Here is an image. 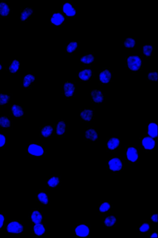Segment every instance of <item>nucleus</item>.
Masks as SVG:
<instances>
[{"mask_svg":"<svg viewBox=\"0 0 158 238\" xmlns=\"http://www.w3.org/2000/svg\"><path fill=\"white\" fill-rule=\"evenodd\" d=\"M124 62L125 67L132 72L136 73L143 69V62L142 56L137 54L126 56Z\"/></svg>","mask_w":158,"mask_h":238,"instance_id":"1","label":"nucleus"},{"mask_svg":"<svg viewBox=\"0 0 158 238\" xmlns=\"http://www.w3.org/2000/svg\"><path fill=\"white\" fill-rule=\"evenodd\" d=\"M124 160L120 156L110 157L106 161V169L112 173L122 171L124 170Z\"/></svg>","mask_w":158,"mask_h":238,"instance_id":"2","label":"nucleus"},{"mask_svg":"<svg viewBox=\"0 0 158 238\" xmlns=\"http://www.w3.org/2000/svg\"><path fill=\"white\" fill-rule=\"evenodd\" d=\"M139 151L136 146L131 145L125 147V158L129 164H137L139 162Z\"/></svg>","mask_w":158,"mask_h":238,"instance_id":"3","label":"nucleus"},{"mask_svg":"<svg viewBox=\"0 0 158 238\" xmlns=\"http://www.w3.org/2000/svg\"><path fill=\"white\" fill-rule=\"evenodd\" d=\"M77 92L76 82L67 81L62 82L61 95L68 100L71 97L76 96Z\"/></svg>","mask_w":158,"mask_h":238,"instance_id":"4","label":"nucleus"},{"mask_svg":"<svg viewBox=\"0 0 158 238\" xmlns=\"http://www.w3.org/2000/svg\"><path fill=\"white\" fill-rule=\"evenodd\" d=\"M73 234L77 238H90L91 227L87 223H78L73 228Z\"/></svg>","mask_w":158,"mask_h":238,"instance_id":"5","label":"nucleus"},{"mask_svg":"<svg viewBox=\"0 0 158 238\" xmlns=\"http://www.w3.org/2000/svg\"><path fill=\"white\" fill-rule=\"evenodd\" d=\"M47 149L39 142H29L27 148L28 156L40 157L46 154Z\"/></svg>","mask_w":158,"mask_h":238,"instance_id":"6","label":"nucleus"},{"mask_svg":"<svg viewBox=\"0 0 158 238\" xmlns=\"http://www.w3.org/2000/svg\"><path fill=\"white\" fill-rule=\"evenodd\" d=\"M158 148L156 141L147 134L139 138V148L146 152H152Z\"/></svg>","mask_w":158,"mask_h":238,"instance_id":"7","label":"nucleus"},{"mask_svg":"<svg viewBox=\"0 0 158 238\" xmlns=\"http://www.w3.org/2000/svg\"><path fill=\"white\" fill-rule=\"evenodd\" d=\"M6 232L8 234H23L24 225L19 220L10 219L6 225Z\"/></svg>","mask_w":158,"mask_h":238,"instance_id":"8","label":"nucleus"},{"mask_svg":"<svg viewBox=\"0 0 158 238\" xmlns=\"http://www.w3.org/2000/svg\"><path fill=\"white\" fill-rule=\"evenodd\" d=\"M76 76L81 82H88L94 76V73L91 66L84 65L77 72Z\"/></svg>","mask_w":158,"mask_h":238,"instance_id":"9","label":"nucleus"},{"mask_svg":"<svg viewBox=\"0 0 158 238\" xmlns=\"http://www.w3.org/2000/svg\"><path fill=\"white\" fill-rule=\"evenodd\" d=\"M113 74L109 67H102L98 72V81L101 85H108L113 81Z\"/></svg>","mask_w":158,"mask_h":238,"instance_id":"10","label":"nucleus"},{"mask_svg":"<svg viewBox=\"0 0 158 238\" xmlns=\"http://www.w3.org/2000/svg\"><path fill=\"white\" fill-rule=\"evenodd\" d=\"M106 151L107 152L116 153L121 148V138L114 136L106 138Z\"/></svg>","mask_w":158,"mask_h":238,"instance_id":"11","label":"nucleus"},{"mask_svg":"<svg viewBox=\"0 0 158 238\" xmlns=\"http://www.w3.org/2000/svg\"><path fill=\"white\" fill-rule=\"evenodd\" d=\"M61 10L65 19H72L76 16V8L71 0H67L63 2Z\"/></svg>","mask_w":158,"mask_h":238,"instance_id":"12","label":"nucleus"},{"mask_svg":"<svg viewBox=\"0 0 158 238\" xmlns=\"http://www.w3.org/2000/svg\"><path fill=\"white\" fill-rule=\"evenodd\" d=\"M68 123L65 119H58L54 125V136L58 138L63 137L65 135L68 127Z\"/></svg>","mask_w":158,"mask_h":238,"instance_id":"13","label":"nucleus"},{"mask_svg":"<svg viewBox=\"0 0 158 238\" xmlns=\"http://www.w3.org/2000/svg\"><path fill=\"white\" fill-rule=\"evenodd\" d=\"M65 18L61 11H52L50 14V24L53 26H62L65 23Z\"/></svg>","mask_w":158,"mask_h":238,"instance_id":"14","label":"nucleus"},{"mask_svg":"<svg viewBox=\"0 0 158 238\" xmlns=\"http://www.w3.org/2000/svg\"><path fill=\"white\" fill-rule=\"evenodd\" d=\"M31 233L36 238H43L47 233L46 223H31Z\"/></svg>","mask_w":158,"mask_h":238,"instance_id":"15","label":"nucleus"},{"mask_svg":"<svg viewBox=\"0 0 158 238\" xmlns=\"http://www.w3.org/2000/svg\"><path fill=\"white\" fill-rule=\"evenodd\" d=\"M90 97L92 104H101L105 102V95L103 91L101 90H91Z\"/></svg>","mask_w":158,"mask_h":238,"instance_id":"16","label":"nucleus"},{"mask_svg":"<svg viewBox=\"0 0 158 238\" xmlns=\"http://www.w3.org/2000/svg\"><path fill=\"white\" fill-rule=\"evenodd\" d=\"M94 108H83L80 111V117L85 123H88L94 119Z\"/></svg>","mask_w":158,"mask_h":238,"instance_id":"17","label":"nucleus"},{"mask_svg":"<svg viewBox=\"0 0 158 238\" xmlns=\"http://www.w3.org/2000/svg\"><path fill=\"white\" fill-rule=\"evenodd\" d=\"M54 136V127L50 124L46 123L40 127L39 136L40 138H51Z\"/></svg>","mask_w":158,"mask_h":238,"instance_id":"18","label":"nucleus"},{"mask_svg":"<svg viewBox=\"0 0 158 238\" xmlns=\"http://www.w3.org/2000/svg\"><path fill=\"white\" fill-rule=\"evenodd\" d=\"M84 140L86 141H98V132L94 127H87L84 132Z\"/></svg>","mask_w":158,"mask_h":238,"instance_id":"19","label":"nucleus"},{"mask_svg":"<svg viewBox=\"0 0 158 238\" xmlns=\"http://www.w3.org/2000/svg\"><path fill=\"white\" fill-rule=\"evenodd\" d=\"M35 199L40 204L49 205L50 195L46 190H40L35 194Z\"/></svg>","mask_w":158,"mask_h":238,"instance_id":"20","label":"nucleus"},{"mask_svg":"<svg viewBox=\"0 0 158 238\" xmlns=\"http://www.w3.org/2000/svg\"><path fill=\"white\" fill-rule=\"evenodd\" d=\"M61 181V177L60 175H51L46 181L47 188L49 190H54L60 185Z\"/></svg>","mask_w":158,"mask_h":238,"instance_id":"21","label":"nucleus"},{"mask_svg":"<svg viewBox=\"0 0 158 238\" xmlns=\"http://www.w3.org/2000/svg\"><path fill=\"white\" fill-rule=\"evenodd\" d=\"M157 125V123L154 121H151L148 123L147 134L155 140L158 146Z\"/></svg>","mask_w":158,"mask_h":238,"instance_id":"22","label":"nucleus"},{"mask_svg":"<svg viewBox=\"0 0 158 238\" xmlns=\"http://www.w3.org/2000/svg\"><path fill=\"white\" fill-rule=\"evenodd\" d=\"M35 10L32 7H23L20 9V21L27 22L34 15Z\"/></svg>","mask_w":158,"mask_h":238,"instance_id":"23","label":"nucleus"},{"mask_svg":"<svg viewBox=\"0 0 158 238\" xmlns=\"http://www.w3.org/2000/svg\"><path fill=\"white\" fill-rule=\"evenodd\" d=\"M43 213L39 209L33 208L31 210L29 219L31 223H38L43 222Z\"/></svg>","mask_w":158,"mask_h":238,"instance_id":"24","label":"nucleus"},{"mask_svg":"<svg viewBox=\"0 0 158 238\" xmlns=\"http://www.w3.org/2000/svg\"><path fill=\"white\" fill-rule=\"evenodd\" d=\"M80 62L84 65H90L95 62L94 54L92 52H84L80 57Z\"/></svg>","mask_w":158,"mask_h":238,"instance_id":"25","label":"nucleus"},{"mask_svg":"<svg viewBox=\"0 0 158 238\" xmlns=\"http://www.w3.org/2000/svg\"><path fill=\"white\" fill-rule=\"evenodd\" d=\"M35 77V75L31 73L25 75L22 81L21 88L23 89L29 88L34 82Z\"/></svg>","mask_w":158,"mask_h":238,"instance_id":"26","label":"nucleus"},{"mask_svg":"<svg viewBox=\"0 0 158 238\" xmlns=\"http://www.w3.org/2000/svg\"><path fill=\"white\" fill-rule=\"evenodd\" d=\"M11 11L10 4L6 0L0 1V19L7 18Z\"/></svg>","mask_w":158,"mask_h":238,"instance_id":"27","label":"nucleus"},{"mask_svg":"<svg viewBox=\"0 0 158 238\" xmlns=\"http://www.w3.org/2000/svg\"><path fill=\"white\" fill-rule=\"evenodd\" d=\"M102 223L105 227H115L117 225V218L113 215H104L102 217Z\"/></svg>","mask_w":158,"mask_h":238,"instance_id":"28","label":"nucleus"},{"mask_svg":"<svg viewBox=\"0 0 158 238\" xmlns=\"http://www.w3.org/2000/svg\"><path fill=\"white\" fill-rule=\"evenodd\" d=\"M80 41H69L65 46V51L68 55H72L80 48Z\"/></svg>","mask_w":158,"mask_h":238,"instance_id":"29","label":"nucleus"},{"mask_svg":"<svg viewBox=\"0 0 158 238\" xmlns=\"http://www.w3.org/2000/svg\"><path fill=\"white\" fill-rule=\"evenodd\" d=\"M24 109L19 104H14L10 108V114L14 118L21 119L24 116Z\"/></svg>","mask_w":158,"mask_h":238,"instance_id":"30","label":"nucleus"},{"mask_svg":"<svg viewBox=\"0 0 158 238\" xmlns=\"http://www.w3.org/2000/svg\"><path fill=\"white\" fill-rule=\"evenodd\" d=\"M20 62L19 60L10 61L9 71L11 74H16L20 70Z\"/></svg>","mask_w":158,"mask_h":238,"instance_id":"31","label":"nucleus"},{"mask_svg":"<svg viewBox=\"0 0 158 238\" xmlns=\"http://www.w3.org/2000/svg\"><path fill=\"white\" fill-rule=\"evenodd\" d=\"M113 205L108 201H100L98 202V211L100 213H106L109 211Z\"/></svg>","mask_w":158,"mask_h":238,"instance_id":"32","label":"nucleus"},{"mask_svg":"<svg viewBox=\"0 0 158 238\" xmlns=\"http://www.w3.org/2000/svg\"><path fill=\"white\" fill-rule=\"evenodd\" d=\"M11 119L9 116H0V127L6 130L9 129L11 127Z\"/></svg>","mask_w":158,"mask_h":238,"instance_id":"33","label":"nucleus"},{"mask_svg":"<svg viewBox=\"0 0 158 238\" xmlns=\"http://www.w3.org/2000/svg\"><path fill=\"white\" fill-rule=\"evenodd\" d=\"M122 45L125 48H133L135 47L136 38L133 37H127L121 42Z\"/></svg>","mask_w":158,"mask_h":238,"instance_id":"34","label":"nucleus"},{"mask_svg":"<svg viewBox=\"0 0 158 238\" xmlns=\"http://www.w3.org/2000/svg\"><path fill=\"white\" fill-rule=\"evenodd\" d=\"M153 45H144L142 47L143 52L145 57L150 58L153 55L154 52Z\"/></svg>","mask_w":158,"mask_h":238,"instance_id":"35","label":"nucleus"},{"mask_svg":"<svg viewBox=\"0 0 158 238\" xmlns=\"http://www.w3.org/2000/svg\"><path fill=\"white\" fill-rule=\"evenodd\" d=\"M151 229V224L147 222L140 223L138 228L139 233L141 234H144L149 233Z\"/></svg>","mask_w":158,"mask_h":238,"instance_id":"36","label":"nucleus"},{"mask_svg":"<svg viewBox=\"0 0 158 238\" xmlns=\"http://www.w3.org/2000/svg\"><path fill=\"white\" fill-rule=\"evenodd\" d=\"M158 71L152 72L148 71L147 81L148 82H157L158 81Z\"/></svg>","mask_w":158,"mask_h":238,"instance_id":"37","label":"nucleus"},{"mask_svg":"<svg viewBox=\"0 0 158 238\" xmlns=\"http://www.w3.org/2000/svg\"><path fill=\"white\" fill-rule=\"evenodd\" d=\"M9 94L0 93V106H4L8 104L10 100Z\"/></svg>","mask_w":158,"mask_h":238,"instance_id":"38","label":"nucleus"},{"mask_svg":"<svg viewBox=\"0 0 158 238\" xmlns=\"http://www.w3.org/2000/svg\"><path fill=\"white\" fill-rule=\"evenodd\" d=\"M6 220V215L4 212H0V231L4 226Z\"/></svg>","mask_w":158,"mask_h":238,"instance_id":"39","label":"nucleus"},{"mask_svg":"<svg viewBox=\"0 0 158 238\" xmlns=\"http://www.w3.org/2000/svg\"><path fill=\"white\" fill-rule=\"evenodd\" d=\"M6 143V134L0 133V148H2L5 147Z\"/></svg>","mask_w":158,"mask_h":238,"instance_id":"40","label":"nucleus"},{"mask_svg":"<svg viewBox=\"0 0 158 238\" xmlns=\"http://www.w3.org/2000/svg\"><path fill=\"white\" fill-rule=\"evenodd\" d=\"M158 212H151L150 218L151 221L153 223H157Z\"/></svg>","mask_w":158,"mask_h":238,"instance_id":"41","label":"nucleus"},{"mask_svg":"<svg viewBox=\"0 0 158 238\" xmlns=\"http://www.w3.org/2000/svg\"><path fill=\"white\" fill-rule=\"evenodd\" d=\"M158 232L157 231H154L150 232L147 234V238H157Z\"/></svg>","mask_w":158,"mask_h":238,"instance_id":"42","label":"nucleus"},{"mask_svg":"<svg viewBox=\"0 0 158 238\" xmlns=\"http://www.w3.org/2000/svg\"><path fill=\"white\" fill-rule=\"evenodd\" d=\"M2 69V65L0 63V70H1Z\"/></svg>","mask_w":158,"mask_h":238,"instance_id":"43","label":"nucleus"}]
</instances>
